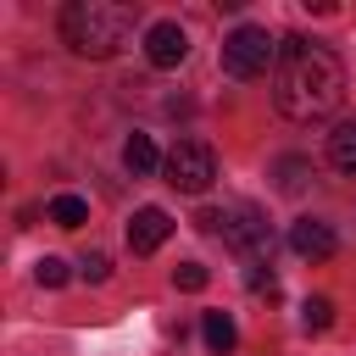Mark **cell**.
I'll return each instance as SVG.
<instances>
[{
	"instance_id": "obj_1",
	"label": "cell",
	"mask_w": 356,
	"mask_h": 356,
	"mask_svg": "<svg viewBox=\"0 0 356 356\" xmlns=\"http://www.w3.org/2000/svg\"><path fill=\"white\" fill-rule=\"evenodd\" d=\"M345 100V67L317 39H278V72H273V106L289 122H323Z\"/></svg>"
},
{
	"instance_id": "obj_2",
	"label": "cell",
	"mask_w": 356,
	"mask_h": 356,
	"mask_svg": "<svg viewBox=\"0 0 356 356\" xmlns=\"http://www.w3.org/2000/svg\"><path fill=\"white\" fill-rule=\"evenodd\" d=\"M134 28V11L128 6H111V0H72L61 11V39L72 56H89V61H106L122 50Z\"/></svg>"
},
{
	"instance_id": "obj_3",
	"label": "cell",
	"mask_w": 356,
	"mask_h": 356,
	"mask_svg": "<svg viewBox=\"0 0 356 356\" xmlns=\"http://www.w3.org/2000/svg\"><path fill=\"white\" fill-rule=\"evenodd\" d=\"M206 234H217V239H228L234 250H245L250 261H261L267 250H273V234H267V217L256 211V206H222V211H200L195 217Z\"/></svg>"
},
{
	"instance_id": "obj_4",
	"label": "cell",
	"mask_w": 356,
	"mask_h": 356,
	"mask_svg": "<svg viewBox=\"0 0 356 356\" xmlns=\"http://www.w3.org/2000/svg\"><path fill=\"white\" fill-rule=\"evenodd\" d=\"M267 67H278V39L267 28L245 22V28H234L222 39V72L228 78H261Z\"/></svg>"
},
{
	"instance_id": "obj_5",
	"label": "cell",
	"mask_w": 356,
	"mask_h": 356,
	"mask_svg": "<svg viewBox=\"0 0 356 356\" xmlns=\"http://www.w3.org/2000/svg\"><path fill=\"white\" fill-rule=\"evenodd\" d=\"M167 184L172 189H184V195H206L211 189V178H217V156H211V145L206 139H178L172 150H167Z\"/></svg>"
},
{
	"instance_id": "obj_6",
	"label": "cell",
	"mask_w": 356,
	"mask_h": 356,
	"mask_svg": "<svg viewBox=\"0 0 356 356\" xmlns=\"http://www.w3.org/2000/svg\"><path fill=\"white\" fill-rule=\"evenodd\" d=\"M184 56H189V33H184L178 22H150V28H145V61H150V67L167 72V67H178Z\"/></svg>"
},
{
	"instance_id": "obj_7",
	"label": "cell",
	"mask_w": 356,
	"mask_h": 356,
	"mask_svg": "<svg viewBox=\"0 0 356 356\" xmlns=\"http://www.w3.org/2000/svg\"><path fill=\"white\" fill-rule=\"evenodd\" d=\"M167 234H172V217H167L161 206H139L134 222H128V250H134V256H150V250L167 245Z\"/></svg>"
},
{
	"instance_id": "obj_8",
	"label": "cell",
	"mask_w": 356,
	"mask_h": 356,
	"mask_svg": "<svg viewBox=\"0 0 356 356\" xmlns=\"http://www.w3.org/2000/svg\"><path fill=\"white\" fill-rule=\"evenodd\" d=\"M334 228L328 222H317V217H300V222H289V250L295 256H306V261H328L334 256Z\"/></svg>"
},
{
	"instance_id": "obj_9",
	"label": "cell",
	"mask_w": 356,
	"mask_h": 356,
	"mask_svg": "<svg viewBox=\"0 0 356 356\" xmlns=\"http://www.w3.org/2000/svg\"><path fill=\"white\" fill-rule=\"evenodd\" d=\"M122 161H128V172H156V167H167V156L156 150V139L150 134H128V145H122Z\"/></svg>"
},
{
	"instance_id": "obj_10",
	"label": "cell",
	"mask_w": 356,
	"mask_h": 356,
	"mask_svg": "<svg viewBox=\"0 0 356 356\" xmlns=\"http://www.w3.org/2000/svg\"><path fill=\"white\" fill-rule=\"evenodd\" d=\"M200 339H206V350H211V356H228V350H234V339H239V328H234V317H228V312H206V317H200Z\"/></svg>"
},
{
	"instance_id": "obj_11",
	"label": "cell",
	"mask_w": 356,
	"mask_h": 356,
	"mask_svg": "<svg viewBox=\"0 0 356 356\" xmlns=\"http://www.w3.org/2000/svg\"><path fill=\"white\" fill-rule=\"evenodd\" d=\"M328 161H334V172L356 178V122H339L328 134Z\"/></svg>"
},
{
	"instance_id": "obj_12",
	"label": "cell",
	"mask_w": 356,
	"mask_h": 356,
	"mask_svg": "<svg viewBox=\"0 0 356 356\" xmlns=\"http://www.w3.org/2000/svg\"><path fill=\"white\" fill-rule=\"evenodd\" d=\"M50 222L56 228H83L89 222V200L83 195H56L50 200Z\"/></svg>"
},
{
	"instance_id": "obj_13",
	"label": "cell",
	"mask_w": 356,
	"mask_h": 356,
	"mask_svg": "<svg viewBox=\"0 0 356 356\" xmlns=\"http://www.w3.org/2000/svg\"><path fill=\"white\" fill-rule=\"evenodd\" d=\"M67 278H72V267H67L61 256H39V261H33V284H39V289H61Z\"/></svg>"
},
{
	"instance_id": "obj_14",
	"label": "cell",
	"mask_w": 356,
	"mask_h": 356,
	"mask_svg": "<svg viewBox=\"0 0 356 356\" xmlns=\"http://www.w3.org/2000/svg\"><path fill=\"white\" fill-rule=\"evenodd\" d=\"M300 323H306L312 334H323V328L334 323V300H323V295H312V300L300 306Z\"/></svg>"
},
{
	"instance_id": "obj_15",
	"label": "cell",
	"mask_w": 356,
	"mask_h": 356,
	"mask_svg": "<svg viewBox=\"0 0 356 356\" xmlns=\"http://www.w3.org/2000/svg\"><path fill=\"white\" fill-rule=\"evenodd\" d=\"M78 278H89V284H106V278H111V256H106V250H89V256L78 261Z\"/></svg>"
},
{
	"instance_id": "obj_16",
	"label": "cell",
	"mask_w": 356,
	"mask_h": 356,
	"mask_svg": "<svg viewBox=\"0 0 356 356\" xmlns=\"http://www.w3.org/2000/svg\"><path fill=\"white\" fill-rule=\"evenodd\" d=\"M206 278H211V273H206L200 261H184V267H172V284H178V289H206Z\"/></svg>"
}]
</instances>
